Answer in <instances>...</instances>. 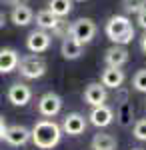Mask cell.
I'll return each instance as SVG.
<instances>
[{
  "mask_svg": "<svg viewBox=\"0 0 146 150\" xmlns=\"http://www.w3.org/2000/svg\"><path fill=\"white\" fill-rule=\"evenodd\" d=\"M60 138H62V128L50 118L38 120L30 128V140L38 150H52L60 144Z\"/></svg>",
  "mask_w": 146,
  "mask_h": 150,
  "instance_id": "cell-1",
  "label": "cell"
},
{
  "mask_svg": "<svg viewBox=\"0 0 146 150\" xmlns=\"http://www.w3.org/2000/svg\"><path fill=\"white\" fill-rule=\"evenodd\" d=\"M104 32L108 36V40L112 44H118V46H126L134 40L136 30L134 24L128 16H122V14H114L108 18V22L104 26Z\"/></svg>",
  "mask_w": 146,
  "mask_h": 150,
  "instance_id": "cell-2",
  "label": "cell"
},
{
  "mask_svg": "<svg viewBox=\"0 0 146 150\" xmlns=\"http://www.w3.org/2000/svg\"><path fill=\"white\" fill-rule=\"evenodd\" d=\"M46 68H48V64L40 54H26V56L20 58L16 70L26 80H36V78H42L46 74Z\"/></svg>",
  "mask_w": 146,
  "mask_h": 150,
  "instance_id": "cell-3",
  "label": "cell"
},
{
  "mask_svg": "<svg viewBox=\"0 0 146 150\" xmlns=\"http://www.w3.org/2000/svg\"><path fill=\"white\" fill-rule=\"evenodd\" d=\"M98 32V26L92 18H78L68 26V36H72L74 40H78L80 44H88L94 40V36Z\"/></svg>",
  "mask_w": 146,
  "mask_h": 150,
  "instance_id": "cell-4",
  "label": "cell"
},
{
  "mask_svg": "<svg viewBox=\"0 0 146 150\" xmlns=\"http://www.w3.org/2000/svg\"><path fill=\"white\" fill-rule=\"evenodd\" d=\"M62 110V98L56 92H44L38 98V112L44 118H54Z\"/></svg>",
  "mask_w": 146,
  "mask_h": 150,
  "instance_id": "cell-5",
  "label": "cell"
},
{
  "mask_svg": "<svg viewBox=\"0 0 146 150\" xmlns=\"http://www.w3.org/2000/svg\"><path fill=\"white\" fill-rule=\"evenodd\" d=\"M52 44V36L50 32H44L40 28L32 30L30 34L26 36V48L32 52V54H40V52H46Z\"/></svg>",
  "mask_w": 146,
  "mask_h": 150,
  "instance_id": "cell-6",
  "label": "cell"
},
{
  "mask_svg": "<svg viewBox=\"0 0 146 150\" xmlns=\"http://www.w3.org/2000/svg\"><path fill=\"white\" fill-rule=\"evenodd\" d=\"M6 98L14 106H26L32 100V88L24 82H14V84H10V88L6 92Z\"/></svg>",
  "mask_w": 146,
  "mask_h": 150,
  "instance_id": "cell-7",
  "label": "cell"
},
{
  "mask_svg": "<svg viewBox=\"0 0 146 150\" xmlns=\"http://www.w3.org/2000/svg\"><path fill=\"white\" fill-rule=\"evenodd\" d=\"M36 26L44 32H54V34H62V18L54 16L52 12L48 10H40L36 14Z\"/></svg>",
  "mask_w": 146,
  "mask_h": 150,
  "instance_id": "cell-8",
  "label": "cell"
},
{
  "mask_svg": "<svg viewBox=\"0 0 146 150\" xmlns=\"http://www.w3.org/2000/svg\"><path fill=\"white\" fill-rule=\"evenodd\" d=\"M88 126V122H86V118L80 114V112H70L66 114V118L62 120V132L68 134V136H80L84 130Z\"/></svg>",
  "mask_w": 146,
  "mask_h": 150,
  "instance_id": "cell-9",
  "label": "cell"
},
{
  "mask_svg": "<svg viewBox=\"0 0 146 150\" xmlns=\"http://www.w3.org/2000/svg\"><path fill=\"white\" fill-rule=\"evenodd\" d=\"M88 122L96 128H106L114 122V110L110 106L102 104V106H94L88 114Z\"/></svg>",
  "mask_w": 146,
  "mask_h": 150,
  "instance_id": "cell-10",
  "label": "cell"
},
{
  "mask_svg": "<svg viewBox=\"0 0 146 150\" xmlns=\"http://www.w3.org/2000/svg\"><path fill=\"white\" fill-rule=\"evenodd\" d=\"M108 100V90L102 86L100 82H90L88 86L84 88V102L88 104V106H102V104H106Z\"/></svg>",
  "mask_w": 146,
  "mask_h": 150,
  "instance_id": "cell-11",
  "label": "cell"
},
{
  "mask_svg": "<svg viewBox=\"0 0 146 150\" xmlns=\"http://www.w3.org/2000/svg\"><path fill=\"white\" fill-rule=\"evenodd\" d=\"M4 140L10 146H24V144L30 142V128L22 126V124H12V126L6 128Z\"/></svg>",
  "mask_w": 146,
  "mask_h": 150,
  "instance_id": "cell-12",
  "label": "cell"
},
{
  "mask_svg": "<svg viewBox=\"0 0 146 150\" xmlns=\"http://www.w3.org/2000/svg\"><path fill=\"white\" fill-rule=\"evenodd\" d=\"M104 62H106V66L122 68L124 64L128 62V50H126V46H118V44L110 46L104 52Z\"/></svg>",
  "mask_w": 146,
  "mask_h": 150,
  "instance_id": "cell-13",
  "label": "cell"
},
{
  "mask_svg": "<svg viewBox=\"0 0 146 150\" xmlns=\"http://www.w3.org/2000/svg\"><path fill=\"white\" fill-rule=\"evenodd\" d=\"M124 70L120 68H112V66H106V68L102 70L100 74V84L108 90V88H114V90H118L120 86H122L124 82Z\"/></svg>",
  "mask_w": 146,
  "mask_h": 150,
  "instance_id": "cell-14",
  "label": "cell"
},
{
  "mask_svg": "<svg viewBox=\"0 0 146 150\" xmlns=\"http://www.w3.org/2000/svg\"><path fill=\"white\" fill-rule=\"evenodd\" d=\"M18 50L14 48H0V74H10L18 68Z\"/></svg>",
  "mask_w": 146,
  "mask_h": 150,
  "instance_id": "cell-15",
  "label": "cell"
},
{
  "mask_svg": "<svg viewBox=\"0 0 146 150\" xmlns=\"http://www.w3.org/2000/svg\"><path fill=\"white\" fill-rule=\"evenodd\" d=\"M82 50H84V44H80L78 40H74L72 36H64L62 38V44H60V54L66 58V60H76V58L82 56Z\"/></svg>",
  "mask_w": 146,
  "mask_h": 150,
  "instance_id": "cell-16",
  "label": "cell"
},
{
  "mask_svg": "<svg viewBox=\"0 0 146 150\" xmlns=\"http://www.w3.org/2000/svg\"><path fill=\"white\" fill-rule=\"evenodd\" d=\"M10 20L16 26H28L34 20V12L28 4H20V6H14L10 12Z\"/></svg>",
  "mask_w": 146,
  "mask_h": 150,
  "instance_id": "cell-17",
  "label": "cell"
},
{
  "mask_svg": "<svg viewBox=\"0 0 146 150\" xmlns=\"http://www.w3.org/2000/svg\"><path fill=\"white\" fill-rule=\"evenodd\" d=\"M90 146H92V150H116L118 142H116V138H114L112 134L98 132V134H94V138H92V142H90Z\"/></svg>",
  "mask_w": 146,
  "mask_h": 150,
  "instance_id": "cell-18",
  "label": "cell"
},
{
  "mask_svg": "<svg viewBox=\"0 0 146 150\" xmlns=\"http://www.w3.org/2000/svg\"><path fill=\"white\" fill-rule=\"evenodd\" d=\"M48 10L58 18H64L72 12V0H48Z\"/></svg>",
  "mask_w": 146,
  "mask_h": 150,
  "instance_id": "cell-19",
  "label": "cell"
},
{
  "mask_svg": "<svg viewBox=\"0 0 146 150\" xmlns=\"http://www.w3.org/2000/svg\"><path fill=\"white\" fill-rule=\"evenodd\" d=\"M120 4L126 14H138L142 8H146V0H120Z\"/></svg>",
  "mask_w": 146,
  "mask_h": 150,
  "instance_id": "cell-20",
  "label": "cell"
},
{
  "mask_svg": "<svg viewBox=\"0 0 146 150\" xmlns=\"http://www.w3.org/2000/svg\"><path fill=\"white\" fill-rule=\"evenodd\" d=\"M132 88L136 92H146V68L136 70V74L132 76Z\"/></svg>",
  "mask_w": 146,
  "mask_h": 150,
  "instance_id": "cell-21",
  "label": "cell"
},
{
  "mask_svg": "<svg viewBox=\"0 0 146 150\" xmlns=\"http://www.w3.org/2000/svg\"><path fill=\"white\" fill-rule=\"evenodd\" d=\"M132 134H134L136 140H146V118L136 120L134 128H132Z\"/></svg>",
  "mask_w": 146,
  "mask_h": 150,
  "instance_id": "cell-22",
  "label": "cell"
},
{
  "mask_svg": "<svg viewBox=\"0 0 146 150\" xmlns=\"http://www.w3.org/2000/svg\"><path fill=\"white\" fill-rule=\"evenodd\" d=\"M132 116V108L128 106V102H122V110H120V124H128Z\"/></svg>",
  "mask_w": 146,
  "mask_h": 150,
  "instance_id": "cell-23",
  "label": "cell"
},
{
  "mask_svg": "<svg viewBox=\"0 0 146 150\" xmlns=\"http://www.w3.org/2000/svg\"><path fill=\"white\" fill-rule=\"evenodd\" d=\"M136 24H138L142 30H146V8H142V10L136 14Z\"/></svg>",
  "mask_w": 146,
  "mask_h": 150,
  "instance_id": "cell-24",
  "label": "cell"
},
{
  "mask_svg": "<svg viewBox=\"0 0 146 150\" xmlns=\"http://www.w3.org/2000/svg\"><path fill=\"white\" fill-rule=\"evenodd\" d=\"M0 2L4 6H12V8L14 6H20V4H28V0H0Z\"/></svg>",
  "mask_w": 146,
  "mask_h": 150,
  "instance_id": "cell-25",
  "label": "cell"
},
{
  "mask_svg": "<svg viewBox=\"0 0 146 150\" xmlns=\"http://www.w3.org/2000/svg\"><path fill=\"white\" fill-rule=\"evenodd\" d=\"M6 120H4V116H0V140H4V134H6Z\"/></svg>",
  "mask_w": 146,
  "mask_h": 150,
  "instance_id": "cell-26",
  "label": "cell"
},
{
  "mask_svg": "<svg viewBox=\"0 0 146 150\" xmlns=\"http://www.w3.org/2000/svg\"><path fill=\"white\" fill-rule=\"evenodd\" d=\"M140 48H142V52L146 54V32L142 34V38H140Z\"/></svg>",
  "mask_w": 146,
  "mask_h": 150,
  "instance_id": "cell-27",
  "label": "cell"
},
{
  "mask_svg": "<svg viewBox=\"0 0 146 150\" xmlns=\"http://www.w3.org/2000/svg\"><path fill=\"white\" fill-rule=\"evenodd\" d=\"M4 24H6V14H4V12H0V30L4 28Z\"/></svg>",
  "mask_w": 146,
  "mask_h": 150,
  "instance_id": "cell-28",
  "label": "cell"
},
{
  "mask_svg": "<svg viewBox=\"0 0 146 150\" xmlns=\"http://www.w3.org/2000/svg\"><path fill=\"white\" fill-rule=\"evenodd\" d=\"M132 150H142V148H132Z\"/></svg>",
  "mask_w": 146,
  "mask_h": 150,
  "instance_id": "cell-29",
  "label": "cell"
},
{
  "mask_svg": "<svg viewBox=\"0 0 146 150\" xmlns=\"http://www.w3.org/2000/svg\"><path fill=\"white\" fill-rule=\"evenodd\" d=\"M76 2H84V0H76Z\"/></svg>",
  "mask_w": 146,
  "mask_h": 150,
  "instance_id": "cell-30",
  "label": "cell"
}]
</instances>
